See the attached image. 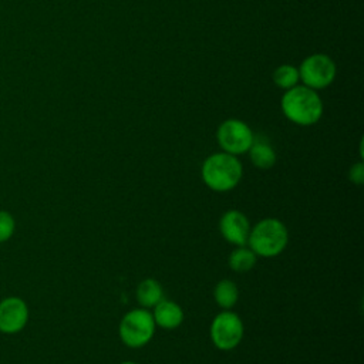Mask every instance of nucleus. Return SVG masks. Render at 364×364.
<instances>
[{
	"label": "nucleus",
	"instance_id": "2eb2a0df",
	"mask_svg": "<svg viewBox=\"0 0 364 364\" xmlns=\"http://www.w3.org/2000/svg\"><path fill=\"white\" fill-rule=\"evenodd\" d=\"M300 81L299 70L291 64L279 65L273 73V82L282 90H290Z\"/></svg>",
	"mask_w": 364,
	"mask_h": 364
},
{
	"label": "nucleus",
	"instance_id": "ddd939ff",
	"mask_svg": "<svg viewBox=\"0 0 364 364\" xmlns=\"http://www.w3.org/2000/svg\"><path fill=\"white\" fill-rule=\"evenodd\" d=\"M213 297L219 307H222L225 310L232 309L236 304L237 297H239V290H237L236 283H233L232 280H228V279L220 280L213 289Z\"/></svg>",
	"mask_w": 364,
	"mask_h": 364
},
{
	"label": "nucleus",
	"instance_id": "6e6552de",
	"mask_svg": "<svg viewBox=\"0 0 364 364\" xmlns=\"http://www.w3.org/2000/svg\"><path fill=\"white\" fill-rule=\"evenodd\" d=\"M219 229L225 240L236 245L245 246L250 233V223L245 213L236 209L225 212L219 220Z\"/></svg>",
	"mask_w": 364,
	"mask_h": 364
},
{
	"label": "nucleus",
	"instance_id": "9b49d317",
	"mask_svg": "<svg viewBox=\"0 0 364 364\" xmlns=\"http://www.w3.org/2000/svg\"><path fill=\"white\" fill-rule=\"evenodd\" d=\"M247 152L252 164L259 169H269L276 162V152L270 142L263 136H255Z\"/></svg>",
	"mask_w": 364,
	"mask_h": 364
},
{
	"label": "nucleus",
	"instance_id": "1a4fd4ad",
	"mask_svg": "<svg viewBox=\"0 0 364 364\" xmlns=\"http://www.w3.org/2000/svg\"><path fill=\"white\" fill-rule=\"evenodd\" d=\"M28 320V309L18 297H9L0 301V330L3 333L20 331Z\"/></svg>",
	"mask_w": 364,
	"mask_h": 364
},
{
	"label": "nucleus",
	"instance_id": "423d86ee",
	"mask_svg": "<svg viewBox=\"0 0 364 364\" xmlns=\"http://www.w3.org/2000/svg\"><path fill=\"white\" fill-rule=\"evenodd\" d=\"M299 77L311 90L326 88L334 81L336 64L327 54H311L300 64Z\"/></svg>",
	"mask_w": 364,
	"mask_h": 364
},
{
	"label": "nucleus",
	"instance_id": "f03ea898",
	"mask_svg": "<svg viewBox=\"0 0 364 364\" xmlns=\"http://www.w3.org/2000/svg\"><path fill=\"white\" fill-rule=\"evenodd\" d=\"M243 175V166L236 155L228 152H215L209 155L200 168V176L205 185L215 192H228L233 189Z\"/></svg>",
	"mask_w": 364,
	"mask_h": 364
},
{
	"label": "nucleus",
	"instance_id": "f257e3e1",
	"mask_svg": "<svg viewBox=\"0 0 364 364\" xmlns=\"http://www.w3.org/2000/svg\"><path fill=\"white\" fill-rule=\"evenodd\" d=\"M282 111L287 119L297 125H313L323 114V102L316 90L306 85H294L282 97Z\"/></svg>",
	"mask_w": 364,
	"mask_h": 364
},
{
	"label": "nucleus",
	"instance_id": "4468645a",
	"mask_svg": "<svg viewBox=\"0 0 364 364\" xmlns=\"http://www.w3.org/2000/svg\"><path fill=\"white\" fill-rule=\"evenodd\" d=\"M257 260L256 253L246 246H237L229 256V266L233 272L243 273L255 267Z\"/></svg>",
	"mask_w": 364,
	"mask_h": 364
},
{
	"label": "nucleus",
	"instance_id": "39448f33",
	"mask_svg": "<svg viewBox=\"0 0 364 364\" xmlns=\"http://www.w3.org/2000/svg\"><path fill=\"white\" fill-rule=\"evenodd\" d=\"M243 321L242 318L230 311L225 310L215 316L210 324V340L216 348L228 351L239 346L243 338Z\"/></svg>",
	"mask_w": 364,
	"mask_h": 364
},
{
	"label": "nucleus",
	"instance_id": "a211bd4d",
	"mask_svg": "<svg viewBox=\"0 0 364 364\" xmlns=\"http://www.w3.org/2000/svg\"><path fill=\"white\" fill-rule=\"evenodd\" d=\"M121 364H138V363H132V361H124V363H121Z\"/></svg>",
	"mask_w": 364,
	"mask_h": 364
},
{
	"label": "nucleus",
	"instance_id": "f8f14e48",
	"mask_svg": "<svg viewBox=\"0 0 364 364\" xmlns=\"http://www.w3.org/2000/svg\"><path fill=\"white\" fill-rule=\"evenodd\" d=\"M136 299L144 309L155 307L164 299V290L155 279H144L136 287Z\"/></svg>",
	"mask_w": 364,
	"mask_h": 364
},
{
	"label": "nucleus",
	"instance_id": "20e7f679",
	"mask_svg": "<svg viewBox=\"0 0 364 364\" xmlns=\"http://www.w3.org/2000/svg\"><path fill=\"white\" fill-rule=\"evenodd\" d=\"M155 327L152 313H149L148 309H134L128 311L119 323V338L125 346L138 348L151 341Z\"/></svg>",
	"mask_w": 364,
	"mask_h": 364
},
{
	"label": "nucleus",
	"instance_id": "9d476101",
	"mask_svg": "<svg viewBox=\"0 0 364 364\" xmlns=\"http://www.w3.org/2000/svg\"><path fill=\"white\" fill-rule=\"evenodd\" d=\"M152 317L156 326L165 328V330H173L179 327L183 321V310L182 307L172 301L162 299L152 311Z\"/></svg>",
	"mask_w": 364,
	"mask_h": 364
},
{
	"label": "nucleus",
	"instance_id": "dca6fc26",
	"mask_svg": "<svg viewBox=\"0 0 364 364\" xmlns=\"http://www.w3.org/2000/svg\"><path fill=\"white\" fill-rule=\"evenodd\" d=\"M14 226L16 223L13 216L6 210H0V242L10 239L14 232Z\"/></svg>",
	"mask_w": 364,
	"mask_h": 364
},
{
	"label": "nucleus",
	"instance_id": "0eeeda50",
	"mask_svg": "<svg viewBox=\"0 0 364 364\" xmlns=\"http://www.w3.org/2000/svg\"><path fill=\"white\" fill-rule=\"evenodd\" d=\"M216 138L223 152L240 155L249 151L255 135L246 122L230 118L219 125Z\"/></svg>",
	"mask_w": 364,
	"mask_h": 364
},
{
	"label": "nucleus",
	"instance_id": "7ed1b4c3",
	"mask_svg": "<svg viewBox=\"0 0 364 364\" xmlns=\"http://www.w3.org/2000/svg\"><path fill=\"white\" fill-rule=\"evenodd\" d=\"M289 242V232L284 223L276 218H266L250 228L247 245L262 257L280 255Z\"/></svg>",
	"mask_w": 364,
	"mask_h": 364
},
{
	"label": "nucleus",
	"instance_id": "f3484780",
	"mask_svg": "<svg viewBox=\"0 0 364 364\" xmlns=\"http://www.w3.org/2000/svg\"><path fill=\"white\" fill-rule=\"evenodd\" d=\"M348 179L357 185L364 182V165L363 162L354 164L348 171Z\"/></svg>",
	"mask_w": 364,
	"mask_h": 364
}]
</instances>
